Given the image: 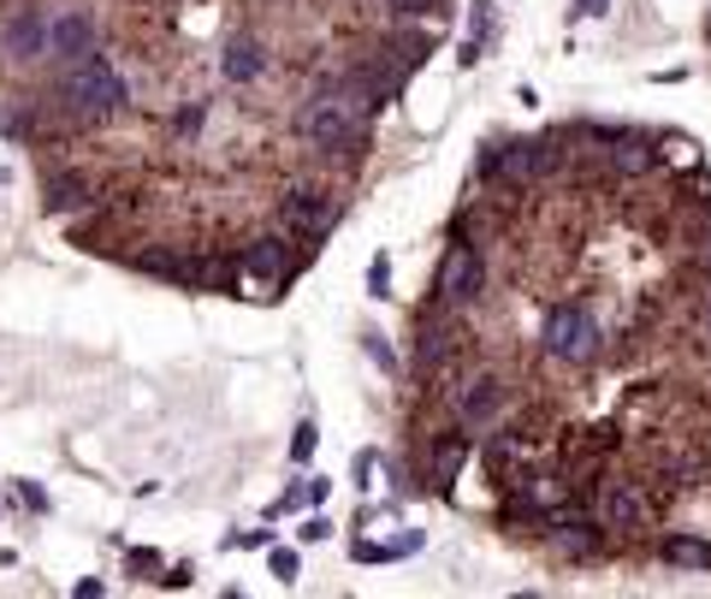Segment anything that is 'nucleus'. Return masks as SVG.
<instances>
[{"label":"nucleus","mask_w":711,"mask_h":599,"mask_svg":"<svg viewBox=\"0 0 711 599\" xmlns=\"http://www.w3.org/2000/svg\"><path fill=\"white\" fill-rule=\"evenodd\" d=\"M237 280H244V255H190L184 291H214V297H237Z\"/></svg>","instance_id":"14"},{"label":"nucleus","mask_w":711,"mask_h":599,"mask_svg":"<svg viewBox=\"0 0 711 599\" xmlns=\"http://www.w3.org/2000/svg\"><path fill=\"white\" fill-rule=\"evenodd\" d=\"M468 451H475V434L457 422V427H445V434H433V451H427V481L439 487V493H450V481L463 475V464H468Z\"/></svg>","instance_id":"13"},{"label":"nucleus","mask_w":711,"mask_h":599,"mask_svg":"<svg viewBox=\"0 0 711 599\" xmlns=\"http://www.w3.org/2000/svg\"><path fill=\"white\" fill-rule=\"evenodd\" d=\"M445 0H392V12L397 19H427V12H439Z\"/></svg>","instance_id":"23"},{"label":"nucleus","mask_w":711,"mask_h":599,"mask_svg":"<svg viewBox=\"0 0 711 599\" xmlns=\"http://www.w3.org/2000/svg\"><path fill=\"white\" fill-rule=\"evenodd\" d=\"M267 564H273V576H280V581H297V570H303L291 546H273V552H267Z\"/></svg>","instance_id":"21"},{"label":"nucleus","mask_w":711,"mask_h":599,"mask_svg":"<svg viewBox=\"0 0 711 599\" xmlns=\"http://www.w3.org/2000/svg\"><path fill=\"white\" fill-rule=\"evenodd\" d=\"M54 108H65L78 125H108V119H119V113L131 108V83L95 48V54L60 65V101H54Z\"/></svg>","instance_id":"1"},{"label":"nucleus","mask_w":711,"mask_h":599,"mask_svg":"<svg viewBox=\"0 0 711 599\" xmlns=\"http://www.w3.org/2000/svg\"><path fill=\"white\" fill-rule=\"evenodd\" d=\"M368 356H374V363L386 368V374H397V356H392V345H386L379 333H368Z\"/></svg>","instance_id":"24"},{"label":"nucleus","mask_w":711,"mask_h":599,"mask_svg":"<svg viewBox=\"0 0 711 599\" xmlns=\"http://www.w3.org/2000/svg\"><path fill=\"white\" fill-rule=\"evenodd\" d=\"M280 226L291 237H303V250H315L326 232L338 226V196L326 184H297L285 202H280Z\"/></svg>","instance_id":"5"},{"label":"nucleus","mask_w":711,"mask_h":599,"mask_svg":"<svg viewBox=\"0 0 711 599\" xmlns=\"http://www.w3.org/2000/svg\"><path fill=\"white\" fill-rule=\"evenodd\" d=\"M297 131H303L315 149H368V113H362L351 95L315 90V95L297 108Z\"/></svg>","instance_id":"3"},{"label":"nucleus","mask_w":711,"mask_h":599,"mask_svg":"<svg viewBox=\"0 0 711 599\" xmlns=\"http://www.w3.org/2000/svg\"><path fill=\"white\" fill-rule=\"evenodd\" d=\"M605 161H611V173L640 179V173H652V166H658V149L647 143V136H634V131H617L611 143H605Z\"/></svg>","instance_id":"16"},{"label":"nucleus","mask_w":711,"mask_h":599,"mask_svg":"<svg viewBox=\"0 0 711 599\" xmlns=\"http://www.w3.org/2000/svg\"><path fill=\"white\" fill-rule=\"evenodd\" d=\"M540 345H546V356H558L569 368H593L605 356V327L593 321L587 303H551L540 321Z\"/></svg>","instance_id":"2"},{"label":"nucleus","mask_w":711,"mask_h":599,"mask_svg":"<svg viewBox=\"0 0 711 599\" xmlns=\"http://www.w3.org/2000/svg\"><path fill=\"white\" fill-rule=\"evenodd\" d=\"M95 48H101V30H95L90 12L65 7V12L48 19V60H54V65H72L83 54H95Z\"/></svg>","instance_id":"10"},{"label":"nucleus","mask_w":711,"mask_h":599,"mask_svg":"<svg viewBox=\"0 0 711 599\" xmlns=\"http://www.w3.org/2000/svg\"><path fill=\"white\" fill-rule=\"evenodd\" d=\"M202 125H207V101H190V108L172 113V131L179 136H202Z\"/></svg>","instance_id":"19"},{"label":"nucleus","mask_w":711,"mask_h":599,"mask_svg":"<svg viewBox=\"0 0 711 599\" xmlns=\"http://www.w3.org/2000/svg\"><path fill=\"white\" fill-rule=\"evenodd\" d=\"M244 280L255 285V297H273L285 280H291V232H262V237H250V250H244Z\"/></svg>","instance_id":"8"},{"label":"nucleus","mask_w":711,"mask_h":599,"mask_svg":"<svg viewBox=\"0 0 711 599\" xmlns=\"http://www.w3.org/2000/svg\"><path fill=\"white\" fill-rule=\"evenodd\" d=\"M658 558L676 564V570H711V540H700V535H664V540H658Z\"/></svg>","instance_id":"17"},{"label":"nucleus","mask_w":711,"mask_h":599,"mask_svg":"<svg viewBox=\"0 0 711 599\" xmlns=\"http://www.w3.org/2000/svg\"><path fill=\"white\" fill-rule=\"evenodd\" d=\"M131 570H136V576H143V570H161V552H149V546H143V552H131Z\"/></svg>","instance_id":"26"},{"label":"nucleus","mask_w":711,"mask_h":599,"mask_svg":"<svg viewBox=\"0 0 711 599\" xmlns=\"http://www.w3.org/2000/svg\"><path fill=\"white\" fill-rule=\"evenodd\" d=\"M581 12H593V19H599V12H611V0H581Z\"/></svg>","instance_id":"30"},{"label":"nucleus","mask_w":711,"mask_h":599,"mask_svg":"<svg viewBox=\"0 0 711 599\" xmlns=\"http://www.w3.org/2000/svg\"><path fill=\"white\" fill-rule=\"evenodd\" d=\"M19 493H24V505H30V510H48V499H42V487H30V481H19Z\"/></svg>","instance_id":"29"},{"label":"nucleus","mask_w":711,"mask_h":599,"mask_svg":"<svg viewBox=\"0 0 711 599\" xmlns=\"http://www.w3.org/2000/svg\"><path fill=\"white\" fill-rule=\"evenodd\" d=\"M368 291H374V297H386V291H392V262H386V255H374V262H368Z\"/></svg>","instance_id":"22"},{"label":"nucleus","mask_w":711,"mask_h":599,"mask_svg":"<svg viewBox=\"0 0 711 599\" xmlns=\"http://www.w3.org/2000/svg\"><path fill=\"white\" fill-rule=\"evenodd\" d=\"M593 517L611 528V535H640V528L652 522V505H647V493H640V481L611 475V481H599V493H593Z\"/></svg>","instance_id":"7"},{"label":"nucleus","mask_w":711,"mask_h":599,"mask_svg":"<svg viewBox=\"0 0 711 599\" xmlns=\"http://www.w3.org/2000/svg\"><path fill=\"white\" fill-rule=\"evenodd\" d=\"M480 173L498 179L505 191H528V184H540V143H498L487 149Z\"/></svg>","instance_id":"12"},{"label":"nucleus","mask_w":711,"mask_h":599,"mask_svg":"<svg viewBox=\"0 0 711 599\" xmlns=\"http://www.w3.org/2000/svg\"><path fill=\"white\" fill-rule=\"evenodd\" d=\"M262 72H267V48H262V37L237 30V37L225 42V54H220V78H225V83H255Z\"/></svg>","instance_id":"15"},{"label":"nucleus","mask_w":711,"mask_h":599,"mask_svg":"<svg viewBox=\"0 0 711 599\" xmlns=\"http://www.w3.org/2000/svg\"><path fill=\"white\" fill-rule=\"evenodd\" d=\"M95 196H101V184L90 173H72V166H54V173L42 179V214L48 220H65V214H78V209H95Z\"/></svg>","instance_id":"11"},{"label":"nucleus","mask_w":711,"mask_h":599,"mask_svg":"<svg viewBox=\"0 0 711 599\" xmlns=\"http://www.w3.org/2000/svg\"><path fill=\"white\" fill-rule=\"evenodd\" d=\"M433 291H439L445 309H468V303L487 291V255H480V244H450L445 262H439Z\"/></svg>","instance_id":"6"},{"label":"nucleus","mask_w":711,"mask_h":599,"mask_svg":"<svg viewBox=\"0 0 711 599\" xmlns=\"http://www.w3.org/2000/svg\"><path fill=\"white\" fill-rule=\"evenodd\" d=\"M326 535H333V522H326V517H308L303 522V540H326Z\"/></svg>","instance_id":"27"},{"label":"nucleus","mask_w":711,"mask_h":599,"mask_svg":"<svg viewBox=\"0 0 711 599\" xmlns=\"http://www.w3.org/2000/svg\"><path fill=\"white\" fill-rule=\"evenodd\" d=\"M0 54L19 60V65L42 60L48 54V12H37L30 0H19V7L0 19Z\"/></svg>","instance_id":"9"},{"label":"nucleus","mask_w":711,"mask_h":599,"mask_svg":"<svg viewBox=\"0 0 711 599\" xmlns=\"http://www.w3.org/2000/svg\"><path fill=\"white\" fill-rule=\"evenodd\" d=\"M225 546H267V528H250V535H232Z\"/></svg>","instance_id":"28"},{"label":"nucleus","mask_w":711,"mask_h":599,"mask_svg":"<svg viewBox=\"0 0 711 599\" xmlns=\"http://www.w3.org/2000/svg\"><path fill=\"white\" fill-rule=\"evenodd\" d=\"M386 48H392V60H397V65H409V72H415V65H421V60L433 54V30H415V24H409V30H397V37H392Z\"/></svg>","instance_id":"18"},{"label":"nucleus","mask_w":711,"mask_h":599,"mask_svg":"<svg viewBox=\"0 0 711 599\" xmlns=\"http://www.w3.org/2000/svg\"><path fill=\"white\" fill-rule=\"evenodd\" d=\"M161 581H166V588H190V581H196V570H190V564H172Z\"/></svg>","instance_id":"25"},{"label":"nucleus","mask_w":711,"mask_h":599,"mask_svg":"<svg viewBox=\"0 0 711 599\" xmlns=\"http://www.w3.org/2000/svg\"><path fill=\"white\" fill-rule=\"evenodd\" d=\"M315 445H321V427H315V422H303V427H297V439H291V457H297V464H308V457H315Z\"/></svg>","instance_id":"20"},{"label":"nucleus","mask_w":711,"mask_h":599,"mask_svg":"<svg viewBox=\"0 0 711 599\" xmlns=\"http://www.w3.org/2000/svg\"><path fill=\"white\" fill-rule=\"evenodd\" d=\"M505 404H510V386H505V374H492V368H480V374H468V380L450 386V416H457L468 434L498 427Z\"/></svg>","instance_id":"4"}]
</instances>
